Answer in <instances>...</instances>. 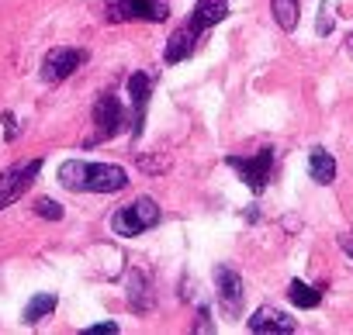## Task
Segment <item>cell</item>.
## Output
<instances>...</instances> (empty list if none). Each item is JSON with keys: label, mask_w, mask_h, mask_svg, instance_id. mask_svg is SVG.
<instances>
[{"label": "cell", "mask_w": 353, "mask_h": 335, "mask_svg": "<svg viewBox=\"0 0 353 335\" xmlns=\"http://www.w3.org/2000/svg\"><path fill=\"white\" fill-rule=\"evenodd\" d=\"M56 180L73 191V194H118L128 187V173L125 166H114V162H83V159H66L59 170H56Z\"/></svg>", "instance_id": "cell-1"}, {"label": "cell", "mask_w": 353, "mask_h": 335, "mask_svg": "<svg viewBox=\"0 0 353 335\" xmlns=\"http://www.w3.org/2000/svg\"><path fill=\"white\" fill-rule=\"evenodd\" d=\"M152 225H159V204L152 197H135L132 204H125L111 215V232L121 239H135V235L149 232Z\"/></svg>", "instance_id": "cell-2"}, {"label": "cell", "mask_w": 353, "mask_h": 335, "mask_svg": "<svg viewBox=\"0 0 353 335\" xmlns=\"http://www.w3.org/2000/svg\"><path fill=\"white\" fill-rule=\"evenodd\" d=\"M104 18L111 25H125V21L159 25V21L170 18V0H108V4H104Z\"/></svg>", "instance_id": "cell-3"}, {"label": "cell", "mask_w": 353, "mask_h": 335, "mask_svg": "<svg viewBox=\"0 0 353 335\" xmlns=\"http://www.w3.org/2000/svg\"><path fill=\"white\" fill-rule=\"evenodd\" d=\"M39 173H42V159H25V162L8 166L0 173V211L11 208L14 201H21L32 191V184L39 180Z\"/></svg>", "instance_id": "cell-4"}, {"label": "cell", "mask_w": 353, "mask_h": 335, "mask_svg": "<svg viewBox=\"0 0 353 335\" xmlns=\"http://www.w3.org/2000/svg\"><path fill=\"white\" fill-rule=\"evenodd\" d=\"M225 166L243 177V184L253 191V194H263L267 184H270V170H274V149H260L253 155H225Z\"/></svg>", "instance_id": "cell-5"}, {"label": "cell", "mask_w": 353, "mask_h": 335, "mask_svg": "<svg viewBox=\"0 0 353 335\" xmlns=\"http://www.w3.org/2000/svg\"><path fill=\"white\" fill-rule=\"evenodd\" d=\"M94 125H97V135L87 145L108 142V138H114L125 128V107H121V100L114 94H101L97 97V104H94Z\"/></svg>", "instance_id": "cell-6"}, {"label": "cell", "mask_w": 353, "mask_h": 335, "mask_svg": "<svg viewBox=\"0 0 353 335\" xmlns=\"http://www.w3.org/2000/svg\"><path fill=\"white\" fill-rule=\"evenodd\" d=\"M83 59H87L83 49H66V45L63 49H52L42 59V80L46 83H63V80H70L83 66Z\"/></svg>", "instance_id": "cell-7"}, {"label": "cell", "mask_w": 353, "mask_h": 335, "mask_svg": "<svg viewBox=\"0 0 353 335\" xmlns=\"http://www.w3.org/2000/svg\"><path fill=\"white\" fill-rule=\"evenodd\" d=\"M215 297H219V304L225 307V314H229V318H236V314H239L243 297H246L243 277H239L232 266H225V263H219V266H215Z\"/></svg>", "instance_id": "cell-8"}, {"label": "cell", "mask_w": 353, "mask_h": 335, "mask_svg": "<svg viewBox=\"0 0 353 335\" xmlns=\"http://www.w3.org/2000/svg\"><path fill=\"white\" fill-rule=\"evenodd\" d=\"M128 100H132V135H142L145 125V107H149V94H152V76L149 73H132L128 76Z\"/></svg>", "instance_id": "cell-9"}, {"label": "cell", "mask_w": 353, "mask_h": 335, "mask_svg": "<svg viewBox=\"0 0 353 335\" xmlns=\"http://www.w3.org/2000/svg\"><path fill=\"white\" fill-rule=\"evenodd\" d=\"M246 328L250 332H256V335H267V332H274V335H291V332H298V321L294 318H288L284 311H277V307H256L253 311V318L246 321Z\"/></svg>", "instance_id": "cell-10"}, {"label": "cell", "mask_w": 353, "mask_h": 335, "mask_svg": "<svg viewBox=\"0 0 353 335\" xmlns=\"http://www.w3.org/2000/svg\"><path fill=\"white\" fill-rule=\"evenodd\" d=\"M225 18H229V0H198L194 14L188 18V28L198 32V35H205L208 28H215Z\"/></svg>", "instance_id": "cell-11"}, {"label": "cell", "mask_w": 353, "mask_h": 335, "mask_svg": "<svg viewBox=\"0 0 353 335\" xmlns=\"http://www.w3.org/2000/svg\"><path fill=\"white\" fill-rule=\"evenodd\" d=\"M198 32H191L188 25L184 28H176L173 35H170V42H166V52H163V59L173 66V63H184L188 56H194V49H198Z\"/></svg>", "instance_id": "cell-12"}, {"label": "cell", "mask_w": 353, "mask_h": 335, "mask_svg": "<svg viewBox=\"0 0 353 335\" xmlns=\"http://www.w3.org/2000/svg\"><path fill=\"white\" fill-rule=\"evenodd\" d=\"M152 283H149V277L142 273V270H132L128 273V304H132V311H139V314H145V311H152Z\"/></svg>", "instance_id": "cell-13"}, {"label": "cell", "mask_w": 353, "mask_h": 335, "mask_svg": "<svg viewBox=\"0 0 353 335\" xmlns=\"http://www.w3.org/2000/svg\"><path fill=\"white\" fill-rule=\"evenodd\" d=\"M308 177L315 184H322V187H329L336 180V159H332V152H325L322 145H315L308 152Z\"/></svg>", "instance_id": "cell-14"}, {"label": "cell", "mask_w": 353, "mask_h": 335, "mask_svg": "<svg viewBox=\"0 0 353 335\" xmlns=\"http://www.w3.org/2000/svg\"><path fill=\"white\" fill-rule=\"evenodd\" d=\"M56 304H59V297H56V294H49V290H46V294H35V297L28 301L25 314H21V318H25V325H39L42 318H49V314L56 311Z\"/></svg>", "instance_id": "cell-15"}, {"label": "cell", "mask_w": 353, "mask_h": 335, "mask_svg": "<svg viewBox=\"0 0 353 335\" xmlns=\"http://www.w3.org/2000/svg\"><path fill=\"white\" fill-rule=\"evenodd\" d=\"M270 11L281 32H294L298 28V11H301V0H270Z\"/></svg>", "instance_id": "cell-16"}, {"label": "cell", "mask_w": 353, "mask_h": 335, "mask_svg": "<svg viewBox=\"0 0 353 335\" xmlns=\"http://www.w3.org/2000/svg\"><path fill=\"white\" fill-rule=\"evenodd\" d=\"M288 297H291V304L301 307V311H312V307L322 304V294H319L315 287H308L305 280H291V283H288Z\"/></svg>", "instance_id": "cell-17"}, {"label": "cell", "mask_w": 353, "mask_h": 335, "mask_svg": "<svg viewBox=\"0 0 353 335\" xmlns=\"http://www.w3.org/2000/svg\"><path fill=\"white\" fill-rule=\"evenodd\" d=\"M35 215H39V218H49V221H63V208H59L52 197H39V201H35Z\"/></svg>", "instance_id": "cell-18"}, {"label": "cell", "mask_w": 353, "mask_h": 335, "mask_svg": "<svg viewBox=\"0 0 353 335\" xmlns=\"http://www.w3.org/2000/svg\"><path fill=\"white\" fill-rule=\"evenodd\" d=\"M319 14H322V18H319L315 32H319V35H329V32H332V4H322Z\"/></svg>", "instance_id": "cell-19"}, {"label": "cell", "mask_w": 353, "mask_h": 335, "mask_svg": "<svg viewBox=\"0 0 353 335\" xmlns=\"http://www.w3.org/2000/svg\"><path fill=\"white\" fill-rule=\"evenodd\" d=\"M4 138H8V142L18 138V118H14L11 111H4Z\"/></svg>", "instance_id": "cell-20"}, {"label": "cell", "mask_w": 353, "mask_h": 335, "mask_svg": "<svg viewBox=\"0 0 353 335\" xmlns=\"http://www.w3.org/2000/svg\"><path fill=\"white\" fill-rule=\"evenodd\" d=\"M339 249L353 259V232H346V235H339Z\"/></svg>", "instance_id": "cell-21"}, {"label": "cell", "mask_w": 353, "mask_h": 335, "mask_svg": "<svg viewBox=\"0 0 353 335\" xmlns=\"http://www.w3.org/2000/svg\"><path fill=\"white\" fill-rule=\"evenodd\" d=\"M87 332H90V335H94V332H111V335H114V332H118V325H114V321H104V325H90Z\"/></svg>", "instance_id": "cell-22"}, {"label": "cell", "mask_w": 353, "mask_h": 335, "mask_svg": "<svg viewBox=\"0 0 353 335\" xmlns=\"http://www.w3.org/2000/svg\"><path fill=\"white\" fill-rule=\"evenodd\" d=\"M346 49H350V56H353V32H350V39H346Z\"/></svg>", "instance_id": "cell-23"}]
</instances>
